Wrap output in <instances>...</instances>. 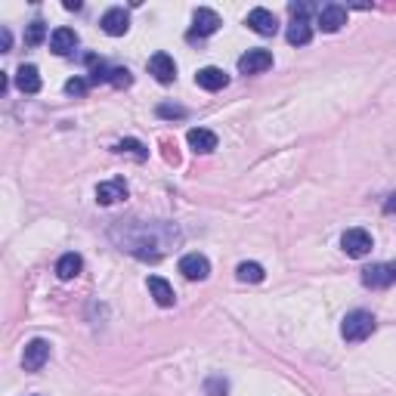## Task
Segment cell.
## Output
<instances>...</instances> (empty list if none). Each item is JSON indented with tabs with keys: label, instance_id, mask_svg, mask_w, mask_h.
<instances>
[{
	"label": "cell",
	"instance_id": "cell-9",
	"mask_svg": "<svg viewBox=\"0 0 396 396\" xmlns=\"http://www.w3.org/2000/svg\"><path fill=\"white\" fill-rule=\"evenodd\" d=\"M266 69H273V53H269V50L257 47V50H248V53L239 59V72L242 74H260Z\"/></svg>",
	"mask_w": 396,
	"mask_h": 396
},
{
	"label": "cell",
	"instance_id": "cell-15",
	"mask_svg": "<svg viewBox=\"0 0 396 396\" xmlns=\"http://www.w3.org/2000/svg\"><path fill=\"white\" fill-rule=\"evenodd\" d=\"M74 47H78V31L74 28H56L53 35H50V50H53L56 56H69Z\"/></svg>",
	"mask_w": 396,
	"mask_h": 396
},
{
	"label": "cell",
	"instance_id": "cell-20",
	"mask_svg": "<svg viewBox=\"0 0 396 396\" xmlns=\"http://www.w3.org/2000/svg\"><path fill=\"white\" fill-rule=\"evenodd\" d=\"M288 44L291 47H303V44H310L313 40V28H310V22L307 19H291V25H288Z\"/></svg>",
	"mask_w": 396,
	"mask_h": 396
},
{
	"label": "cell",
	"instance_id": "cell-26",
	"mask_svg": "<svg viewBox=\"0 0 396 396\" xmlns=\"http://www.w3.org/2000/svg\"><path fill=\"white\" fill-rule=\"evenodd\" d=\"M130 72L128 69H112V84L115 87H130Z\"/></svg>",
	"mask_w": 396,
	"mask_h": 396
},
{
	"label": "cell",
	"instance_id": "cell-23",
	"mask_svg": "<svg viewBox=\"0 0 396 396\" xmlns=\"http://www.w3.org/2000/svg\"><path fill=\"white\" fill-rule=\"evenodd\" d=\"M44 38H47V25L40 22V19H35L25 28V44L28 47H38V44H44Z\"/></svg>",
	"mask_w": 396,
	"mask_h": 396
},
{
	"label": "cell",
	"instance_id": "cell-13",
	"mask_svg": "<svg viewBox=\"0 0 396 396\" xmlns=\"http://www.w3.org/2000/svg\"><path fill=\"white\" fill-rule=\"evenodd\" d=\"M196 84H198L201 90H208V94H217V90H223L226 84H230V78H226L223 69H217V65H208V69H198Z\"/></svg>",
	"mask_w": 396,
	"mask_h": 396
},
{
	"label": "cell",
	"instance_id": "cell-3",
	"mask_svg": "<svg viewBox=\"0 0 396 396\" xmlns=\"http://www.w3.org/2000/svg\"><path fill=\"white\" fill-rule=\"evenodd\" d=\"M396 282V260L390 264H372L362 269V285L366 288H390Z\"/></svg>",
	"mask_w": 396,
	"mask_h": 396
},
{
	"label": "cell",
	"instance_id": "cell-7",
	"mask_svg": "<svg viewBox=\"0 0 396 396\" xmlns=\"http://www.w3.org/2000/svg\"><path fill=\"white\" fill-rule=\"evenodd\" d=\"M372 235H368L366 230H347L341 235V248L347 251V257H366L368 251H372Z\"/></svg>",
	"mask_w": 396,
	"mask_h": 396
},
{
	"label": "cell",
	"instance_id": "cell-16",
	"mask_svg": "<svg viewBox=\"0 0 396 396\" xmlns=\"http://www.w3.org/2000/svg\"><path fill=\"white\" fill-rule=\"evenodd\" d=\"M149 294L155 298L158 307H174V300H176L171 282L162 279V276H149Z\"/></svg>",
	"mask_w": 396,
	"mask_h": 396
},
{
	"label": "cell",
	"instance_id": "cell-25",
	"mask_svg": "<svg viewBox=\"0 0 396 396\" xmlns=\"http://www.w3.org/2000/svg\"><path fill=\"white\" fill-rule=\"evenodd\" d=\"M87 87H90V81H87V78H72L69 84H65V94L84 96V94H87Z\"/></svg>",
	"mask_w": 396,
	"mask_h": 396
},
{
	"label": "cell",
	"instance_id": "cell-14",
	"mask_svg": "<svg viewBox=\"0 0 396 396\" xmlns=\"http://www.w3.org/2000/svg\"><path fill=\"white\" fill-rule=\"evenodd\" d=\"M128 198V183L124 180H106L96 186V201L99 205H115V201Z\"/></svg>",
	"mask_w": 396,
	"mask_h": 396
},
{
	"label": "cell",
	"instance_id": "cell-28",
	"mask_svg": "<svg viewBox=\"0 0 396 396\" xmlns=\"http://www.w3.org/2000/svg\"><path fill=\"white\" fill-rule=\"evenodd\" d=\"M310 13H313V6H310V4H291V16H294V19H307Z\"/></svg>",
	"mask_w": 396,
	"mask_h": 396
},
{
	"label": "cell",
	"instance_id": "cell-22",
	"mask_svg": "<svg viewBox=\"0 0 396 396\" xmlns=\"http://www.w3.org/2000/svg\"><path fill=\"white\" fill-rule=\"evenodd\" d=\"M235 276H239V282H264V266L254 264V260H245V264H239L235 269Z\"/></svg>",
	"mask_w": 396,
	"mask_h": 396
},
{
	"label": "cell",
	"instance_id": "cell-11",
	"mask_svg": "<svg viewBox=\"0 0 396 396\" xmlns=\"http://www.w3.org/2000/svg\"><path fill=\"white\" fill-rule=\"evenodd\" d=\"M248 28L257 31V35H264V38H269V35L279 31V19H276L269 10H264V6H257V10L248 13Z\"/></svg>",
	"mask_w": 396,
	"mask_h": 396
},
{
	"label": "cell",
	"instance_id": "cell-6",
	"mask_svg": "<svg viewBox=\"0 0 396 396\" xmlns=\"http://www.w3.org/2000/svg\"><path fill=\"white\" fill-rule=\"evenodd\" d=\"M180 273L186 276L189 282H201L210 276V260L205 254H198V251H192V254H183L180 257Z\"/></svg>",
	"mask_w": 396,
	"mask_h": 396
},
{
	"label": "cell",
	"instance_id": "cell-17",
	"mask_svg": "<svg viewBox=\"0 0 396 396\" xmlns=\"http://www.w3.org/2000/svg\"><path fill=\"white\" fill-rule=\"evenodd\" d=\"M186 140H189V146L201 152V155H208V152H214L217 149V133L214 130H205V128H192L186 133Z\"/></svg>",
	"mask_w": 396,
	"mask_h": 396
},
{
	"label": "cell",
	"instance_id": "cell-24",
	"mask_svg": "<svg viewBox=\"0 0 396 396\" xmlns=\"http://www.w3.org/2000/svg\"><path fill=\"white\" fill-rule=\"evenodd\" d=\"M205 393L208 396H226L230 393V381H226L223 375H210L205 381Z\"/></svg>",
	"mask_w": 396,
	"mask_h": 396
},
{
	"label": "cell",
	"instance_id": "cell-8",
	"mask_svg": "<svg viewBox=\"0 0 396 396\" xmlns=\"http://www.w3.org/2000/svg\"><path fill=\"white\" fill-rule=\"evenodd\" d=\"M99 25H103L106 35L121 38V35H128V28H130V13H128V10H121V6H112V10H106V13H103Z\"/></svg>",
	"mask_w": 396,
	"mask_h": 396
},
{
	"label": "cell",
	"instance_id": "cell-2",
	"mask_svg": "<svg viewBox=\"0 0 396 396\" xmlns=\"http://www.w3.org/2000/svg\"><path fill=\"white\" fill-rule=\"evenodd\" d=\"M375 328H378V322L368 310H353V313H347L344 322H341V338L350 341V344H359L366 338H372Z\"/></svg>",
	"mask_w": 396,
	"mask_h": 396
},
{
	"label": "cell",
	"instance_id": "cell-4",
	"mask_svg": "<svg viewBox=\"0 0 396 396\" xmlns=\"http://www.w3.org/2000/svg\"><path fill=\"white\" fill-rule=\"evenodd\" d=\"M47 359H50V341L35 338V341L25 344V353H22L25 372H40V368L47 366Z\"/></svg>",
	"mask_w": 396,
	"mask_h": 396
},
{
	"label": "cell",
	"instance_id": "cell-30",
	"mask_svg": "<svg viewBox=\"0 0 396 396\" xmlns=\"http://www.w3.org/2000/svg\"><path fill=\"white\" fill-rule=\"evenodd\" d=\"M6 87H10V78H6V74L0 72V94H6Z\"/></svg>",
	"mask_w": 396,
	"mask_h": 396
},
{
	"label": "cell",
	"instance_id": "cell-12",
	"mask_svg": "<svg viewBox=\"0 0 396 396\" xmlns=\"http://www.w3.org/2000/svg\"><path fill=\"white\" fill-rule=\"evenodd\" d=\"M149 74H155L158 84H171L176 78V62L167 53H155L149 59Z\"/></svg>",
	"mask_w": 396,
	"mask_h": 396
},
{
	"label": "cell",
	"instance_id": "cell-31",
	"mask_svg": "<svg viewBox=\"0 0 396 396\" xmlns=\"http://www.w3.org/2000/svg\"><path fill=\"white\" fill-rule=\"evenodd\" d=\"M387 210H396V196H390V201H387Z\"/></svg>",
	"mask_w": 396,
	"mask_h": 396
},
{
	"label": "cell",
	"instance_id": "cell-29",
	"mask_svg": "<svg viewBox=\"0 0 396 396\" xmlns=\"http://www.w3.org/2000/svg\"><path fill=\"white\" fill-rule=\"evenodd\" d=\"M10 44H13V35H10V31H0V47H4V53H10Z\"/></svg>",
	"mask_w": 396,
	"mask_h": 396
},
{
	"label": "cell",
	"instance_id": "cell-27",
	"mask_svg": "<svg viewBox=\"0 0 396 396\" xmlns=\"http://www.w3.org/2000/svg\"><path fill=\"white\" fill-rule=\"evenodd\" d=\"M158 115H162V118H186V108H183V106H158Z\"/></svg>",
	"mask_w": 396,
	"mask_h": 396
},
{
	"label": "cell",
	"instance_id": "cell-10",
	"mask_svg": "<svg viewBox=\"0 0 396 396\" xmlns=\"http://www.w3.org/2000/svg\"><path fill=\"white\" fill-rule=\"evenodd\" d=\"M344 25H347V10H344L341 4H328L319 10V28L328 31V35H334V31H341Z\"/></svg>",
	"mask_w": 396,
	"mask_h": 396
},
{
	"label": "cell",
	"instance_id": "cell-1",
	"mask_svg": "<svg viewBox=\"0 0 396 396\" xmlns=\"http://www.w3.org/2000/svg\"><path fill=\"white\" fill-rule=\"evenodd\" d=\"M112 239L121 245V251L155 264V260H162L167 254V248H174L180 242V232H176V226H167V223L130 220V223H118L112 230Z\"/></svg>",
	"mask_w": 396,
	"mask_h": 396
},
{
	"label": "cell",
	"instance_id": "cell-19",
	"mask_svg": "<svg viewBox=\"0 0 396 396\" xmlns=\"http://www.w3.org/2000/svg\"><path fill=\"white\" fill-rule=\"evenodd\" d=\"M16 87L22 90V94H38L40 90V72L35 65H19V72H16Z\"/></svg>",
	"mask_w": 396,
	"mask_h": 396
},
{
	"label": "cell",
	"instance_id": "cell-18",
	"mask_svg": "<svg viewBox=\"0 0 396 396\" xmlns=\"http://www.w3.org/2000/svg\"><path fill=\"white\" fill-rule=\"evenodd\" d=\"M81 269H84L81 254H74V251H69V254H62V257H59V264H56V276H59L62 282H72L74 276H81Z\"/></svg>",
	"mask_w": 396,
	"mask_h": 396
},
{
	"label": "cell",
	"instance_id": "cell-5",
	"mask_svg": "<svg viewBox=\"0 0 396 396\" xmlns=\"http://www.w3.org/2000/svg\"><path fill=\"white\" fill-rule=\"evenodd\" d=\"M217 28H220V16H217L214 10H208V6H201V10H196V16H192V31L186 38L201 40V38H210Z\"/></svg>",
	"mask_w": 396,
	"mask_h": 396
},
{
	"label": "cell",
	"instance_id": "cell-21",
	"mask_svg": "<svg viewBox=\"0 0 396 396\" xmlns=\"http://www.w3.org/2000/svg\"><path fill=\"white\" fill-rule=\"evenodd\" d=\"M115 152H118V155H130V158H137V162H146V158H149V149L142 146L140 140H121V142L115 146Z\"/></svg>",
	"mask_w": 396,
	"mask_h": 396
}]
</instances>
